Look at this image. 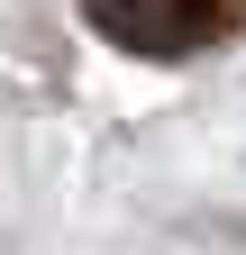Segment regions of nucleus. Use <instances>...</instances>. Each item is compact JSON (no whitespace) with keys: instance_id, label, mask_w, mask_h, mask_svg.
Instances as JSON below:
<instances>
[{"instance_id":"obj_1","label":"nucleus","mask_w":246,"mask_h":255,"mask_svg":"<svg viewBox=\"0 0 246 255\" xmlns=\"http://www.w3.org/2000/svg\"><path fill=\"white\" fill-rule=\"evenodd\" d=\"M73 9L101 27L119 55H146V64H182L201 46H219L246 0H73Z\"/></svg>"}]
</instances>
